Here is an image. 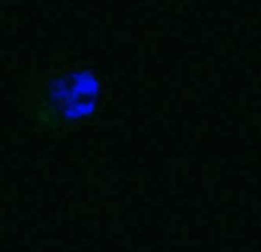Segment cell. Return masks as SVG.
<instances>
[{
	"label": "cell",
	"mask_w": 261,
	"mask_h": 252,
	"mask_svg": "<svg viewBox=\"0 0 261 252\" xmlns=\"http://www.w3.org/2000/svg\"><path fill=\"white\" fill-rule=\"evenodd\" d=\"M101 71L76 66L47 79L38 116L50 129H60L91 120L98 111L105 93Z\"/></svg>",
	"instance_id": "obj_1"
}]
</instances>
